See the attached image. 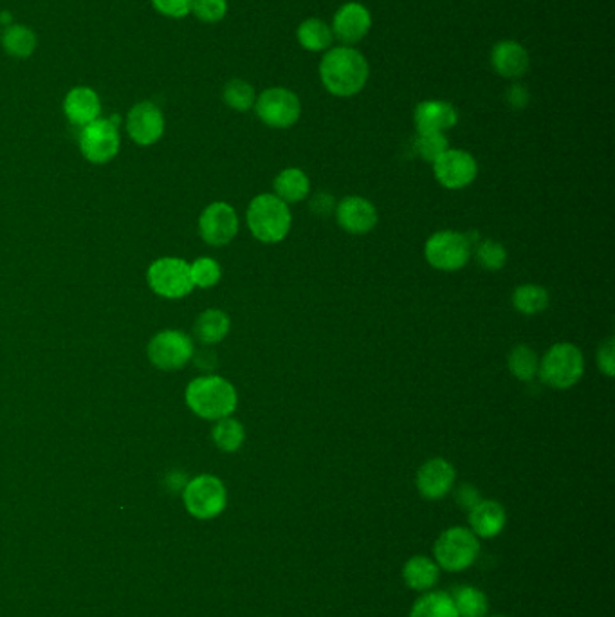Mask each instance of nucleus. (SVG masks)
<instances>
[{"mask_svg": "<svg viewBox=\"0 0 615 617\" xmlns=\"http://www.w3.org/2000/svg\"><path fill=\"white\" fill-rule=\"evenodd\" d=\"M368 74L367 58L349 46L332 49L320 64L323 87L340 98L361 93L367 85Z\"/></svg>", "mask_w": 615, "mask_h": 617, "instance_id": "1", "label": "nucleus"}, {"mask_svg": "<svg viewBox=\"0 0 615 617\" xmlns=\"http://www.w3.org/2000/svg\"><path fill=\"white\" fill-rule=\"evenodd\" d=\"M186 405L193 414L208 421L230 417L239 405L237 390L228 379L221 376H204L193 379L186 388Z\"/></svg>", "mask_w": 615, "mask_h": 617, "instance_id": "2", "label": "nucleus"}, {"mask_svg": "<svg viewBox=\"0 0 615 617\" xmlns=\"http://www.w3.org/2000/svg\"><path fill=\"white\" fill-rule=\"evenodd\" d=\"M246 221L255 239L264 244H278L289 235L293 215L289 204L275 194H260L249 203Z\"/></svg>", "mask_w": 615, "mask_h": 617, "instance_id": "3", "label": "nucleus"}, {"mask_svg": "<svg viewBox=\"0 0 615 617\" xmlns=\"http://www.w3.org/2000/svg\"><path fill=\"white\" fill-rule=\"evenodd\" d=\"M585 374V356L574 343H556L543 354L538 378L554 390H567L578 385Z\"/></svg>", "mask_w": 615, "mask_h": 617, "instance_id": "4", "label": "nucleus"}, {"mask_svg": "<svg viewBox=\"0 0 615 617\" xmlns=\"http://www.w3.org/2000/svg\"><path fill=\"white\" fill-rule=\"evenodd\" d=\"M480 556V538L469 527L455 525L439 535L433 545V560L446 572H464Z\"/></svg>", "mask_w": 615, "mask_h": 617, "instance_id": "5", "label": "nucleus"}, {"mask_svg": "<svg viewBox=\"0 0 615 617\" xmlns=\"http://www.w3.org/2000/svg\"><path fill=\"white\" fill-rule=\"evenodd\" d=\"M473 255V242L460 231L442 230L433 233L424 244V258L437 271L453 273L468 266Z\"/></svg>", "mask_w": 615, "mask_h": 617, "instance_id": "6", "label": "nucleus"}, {"mask_svg": "<svg viewBox=\"0 0 615 617\" xmlns=\"http://www.w3.org/2000/svg\"><path fill=\"white\" fill-rule=\"evenodd\" d=\"M184 506L199 520H212L221 515L228 504V491L221 479L199 475L184 486Z\"/></svg>", "mask_w": 615, "mask_h": 617, "instance_id": "7", "label": "nucleus"}, {"mask_svg": "<svg viewBox=\"0 0 615 617\" xmlns=\"http://www.w3.org/2000/svg\"><path fill=\"white\" fill-rule=\"evenodd\" d=\"M255 109L258 118L271 129H289L302 116L300 98L284 87H273L260 94Z\"/></svg>", "mask_w": 615, "mask_h": 617, "instance_id": "8", "label": "nucleus"}, {"mask_svg": "<svg viewBox=\"0 0 615 617\" xmlns=\"http://www.w3.org/2000/svg\"><path fill=\"white\" fill-rule=\"evenodd\" d=\"M148 284L157 295L165 298H183L193 289L190 264L183 258H159L148 268Z\"/></svg>", "mask_w": 615, "mask_h": 617, "instance_id": "9", "label": "nucleus"}, {"mask_svg": "<svg viewBox=\"0 0 615 617\" xmlns=\"http://www.w3.org/2000/svg\"><path fill=\"white\" fill-rule=\"evenodd\" d=\"M433 175L446 190L468 188L478 175L477 159L466 150L448 148L435 163Z\"/></svg>", "mask_w": 615, "mask_h": 617, "instance_id": "10", "label": "nucleus"}, {"mask_svg": "<svg viewBox=\"0 0 615 617\" xmlns=\"http://www.w3.org/2000/svg\"><path fill=\"white\" fill-rule=\"evenodd\" d=\"M80 150L94 165L109 163L120 150V132L111 120H96L85 125L80 134Z\"/></svg>", "mask_w": 615, "mask_h": 617, "instance_id": "11", "label": "nucleus"}, {"mask_svg": "<svg viewBox=\"0 0 615 617\" xmlns=\"http://www.w3.org/2000/svg\"><path fill=\"white\" fill-rule=\"evenodd\" d=\"M192 356V340L181 331L159 332L148 343V358L157 369H183Z\"/></svg>", "mask_w": 615, "mask_h": 617, "instance_id": "12", "label": "nucleus"}, {"mask_svg": "<svg viewBox=\"0 0 615 617\" xmlns=\"http://www.w3.org/2000/svg\"><path fill=\"white\" fill-rule=\"evenodd\" d=\"M239 215L228 203H212L199 217V233L210 246H226L239 233Z\"/></svg>", "mask_w": 615, "mask_h": 617, "instance_id": "13", "label": "nucleus"}, {"mask_svg": "<svg viewBox=\"0 0 615 617\" xmlns=\"http://www.w3.org/2000/svg\"><path fill=\"white\" fill-rule=\"evenodd\" d=\"M336 222L341 230L347 231L349 235L361 237L374 230L379 221V213L374 203H370L365 197L359 195H349L343 197L340 203L336 204Z\"/></svg>", "mask_w": 615, "mask_h": 617, "instance_id": "14", "label": "nucleus"}, {"mask_svg": "<svg viewBox=\"0 0 615 617\" xmlns=\"http://www.w3.org/2000/svg\"><path fill=\"white\" fill-rule=\"evenodd\" d=\"M457 482V470L450 461L435 457L424 462L417 471L415 486L426 500H441L450 495Z\"/></svg>", "mask_w": 615, "mask_h": 617, "instance_id": "15", "label": "nucleus"}, {"mask_svg": "<svg viewBox=\"0 0 615 617\" xmlns=\"http://www.w3.org/2000/svg\"><path fill=\"white\" fill-rule=\"evenodd\" d=\"M127 132L141 147L157 143L165 132V118L161 109L152 102H141L130 109Z\"/></svg>", "mask_w": 615, "mask_h": 617, "instance_id": "16", "label": "nucleus"}, {"mask_svg": "<svg viewBox=\"0 0 615 617\" xmlns=\"http://www.w3.org/2000/svg\"><path fill=\"white\" fill-rule=\"evenodd\" d=\"M372 26V17L365 6L358 2H349L334 15L332 33L345 46H354L367 37Z\"/></svg>", "mask_w": 615, "mask_h": 617, "instance_id": "17", "label": "nucleus"}, {"mask_svg": "<svg viewBox=\"0 0 615 617\" xmlns=\"http://www.w3.org/2000/svg\"><path fill=\"white\" fill-rule=\"evenodd\" d=\"M469 529L477 538L491 540L502 535L507 524L505 507L496 500H480L477 506L468 511Z\"/></svg>", "mask_w": 615, "mask_h": 617, "instance_id": "18", "label": "nucleus"}, {"mask_svg": "<svg viewBox=\"0 0 615 617\" xmlns=\"http://www.w3.org/2000/svg\"><path fill=\"white\" fill-rule=\"evenodd\" d=\"M415 127L417 132H441L453 129L459 121V112L448 102L426 100L415 107Z\"/></svg>", "mask_w": 615, "mask_h": 617, "instance_id": "19", "label": "nucleus"}, {"mask_svg": "<svg viewBox=\"0 0 615 617\" xmlns=\"http://www.w3.org/2000/svg\"><path fill=\"white\" fill-rule=\"evenodd\" d=\"M64 112L73 125L85 127L100 116V96L89 87H74L73 91H69L65 96Z\"/></svg>", "mask_w": 615, "mask_h": 617, "instance_id": "20", "label": "nucleus"}, {"mask_svg": "<svg viewBox=\"0 0 615 617\" xmlns=\"http://www.w3.org/2000/svg\"><path fill=\"white\" fill-rule=\"evenodd\" d=\"M439 578H441V567L430 556L417 554L404 563V585L419 594L435 589Z\"/></svg>", "mask_w": 615, "mask_h": 617, "instance_id": "21", "label": "nucleus"}, {"mask_svg": "<svg viewBox=\"0 0 615 617\" xmlns=\"http://www.w3.org/2000/svg\"><path fill=\"white\" fill-rule=\"evenodd\" d=\"M491 64L496 73L504 78H518L529 69V53L524 46L513 40H504L493 47Z\"/></svg>", "mask_w": 615, "mask_h": 617, "instance_id": "22", "label": "nucleus"}, {"mask_svg": "<svg viewBox=\"0 0 615 617\" xmlns=\"http://www.w3.org/2000/svg\"><path fill=\"white\" fill-rule=\"evenodd\" d=\"M275 195L285 204L302 203L311 195V179L300 168H284L276 175Z\"/></svg>", "mask_w": 615, "mask_h": 617, "instance_id": "23", "label": "nucleus"}, {"mask_svg": "<svg viewBox=\"0 0 615 617\" xmlns=\"http://www.w3.org/2000/svg\"><path fill=\"white\" fill-rule=\"evenodd\" d=\"M230 327L231 320L228 314L221 309H208L195 322V336L206 345H215L228 336Z\"/></svg>", "mask_w": 615, "mask_h": 617, "instance_id": "24", "label": "nucleus"}, {"mask_svg": "<svg viewBox=\"0 0 615 617\" xmlns=\"http://www.w3.org/2000/svg\"><path fill=\"white\" fill-rule=\"evenodd\" d=\"M410 617H459L450 592L430 590L417 599L410 610Z\"/></svg>", "mask_w": 615, "mask_h": 617, "instance_id": "25", "label": "nucleus"}, {"mask_svg": "<svg viewBox=\"0 0 615 617\" xmlns=\"http://www.w3.org/2000/svg\"><path fill=\"white\" fill-rule=\"evenodd\" d=\"M453 605L457 608L459 617H486L489 610V599L486 592L473 585H459L450 592Z\"/></svg>", "mask_w": 615, "mask_h": 617, "instance_id": "26", "label": "nucleus"}, {"mask_svg": "<svg viewBox=\"0 0 615 617\" xmlns=\"http://www.w3.org/2000/svg\"><path fill=\"white\" fill-rule=\"evenodd\" d=\"M2 47L13 58H29L37 49V35L24 24H13L2 33Z\"/></svg>", "mask_w": 615, "mask_h": 617, "instance_id": "27", "label": "nucleus"}, {"mask_svg": "<svg viewBox=\"0 0 615 617\" xmlns=\"http://www.w3.org/2000/svg\"><path fill=\"white\" fill-rule=\"evenodd\" d=\"M212 439L215 446L226 453L239 452L246 441V430L237 419L224 417L213 426Z\"/></svg>", "mask_w": 615, "mask_h": 617, "instance_id": "28", "label": "nucleus"}, {"mask_svg": "<svg viewBox=\"0 0 615 617\" xmlns=\"http://www.w3.org/2000/svg\"><path fill=\"white\" fill-rule=\"evenodd\" d=\"M507 367H509V372L516 379L529 383V381H533L538 376L540 358H538L536 350L531 349L529 345H516L509 352Z\"/></svg>", "mask_w": 615, "mask_h": 617, "instance_id": "29", "label": "nucleus"}, {"mask_svg": "<svg viewBox=\"0 0 615 617\" xmlns=\"http://www.w3.org/2000/svg\"><path fill=\"white\" fill-rule=\"evenodd\" d=\"M513 305L518 313L525 316L543 313L549 307V291L536 284L518 286L513 293Z\"/></svg>", "mask_w": 615, "mask_h": 617, "instance_id": "30", "label": "nucleus"}, {"mask_svg": "<svg viewBox=\"0 0 615 617\" xmlns=\"http://www.w3.org/2000/svg\"><path fill=\"white\" fill-rule=\"evenodd\" d=\"M296 35H298L300 46L307 51H323L331 47L332 38H334L332 28L320 19L305 20L300 24Z\"/></svg>", "mask_w": 615, "mask_h": 617, "instance_id": "31", "label": "nucleus"}, {"mask_svg": "<svg viewBox=\"0 0 615 617\" xmlns=\"http://www.w3.org/2000/svg\"><path fill=\"white\" fill-rule=\"evenodd\" d=\"M222 100L233 111L246 112L257 102V94L251 83L246 80H231L222 91Z\"/></svg>", "mask_w": 615, "mask_h": 617, "instance_id": "32", "label": "nucleus"}, {"mask_svg": "<svg viewBox=\"0 0 615 617\" xmlns=\"http://www.w3.org/2000/svg\"><path fill=\"white\" fill-rule=\"evenodd\" d=\"M473 253L477 258L478 266L487 271H500L504 269L505 262H507V251L496 240H480L477 246H473Z\"/></svg>", "mask_w": 615, "mask_h": 617, "instance_id": "33", "label": "nucleus"}, {"mask_svg": "<svg viewBox=\"0 0 615 617\" xmlns=\"http://www.w3.org/2000/svg\"><path fill=\"white\" fill-rule=\"evenodd\" d=\"M415 152L426 163H435L450 148L448 138L441 132H417Z\"/></svg>", "mask_w": 615, "mask_h": 617, "instance_id": "34", "label": "nucleus"}, {"mask_svg": "<svg viewBox=\"0 0 615 617\" xmlns=\"http://www.w3.org/2000/svg\"><path fill=\"white\" fill-rule=\"evenodd\" d=\"M221 266L217 260L210 257L197 258L190 266V277H192L193 287H208L217 286L221 280Z\"/></svg>", "mask_w": 615, "mask_h": 617, "instance_id": "35", "label": "nucleus"}, {"mask_svg": "<svg viewBox=\"0 0 615 617\" xmlns=\"http://www.w3.org/2000/svg\"><path fill=\"white\" fill-rule=\"evenodd\" d=\"M192 13L202 22L215 24L226 17L228 2L226 0H192Z\"/></svg>", "mask_w": 615, "mask_h": 617, "instance_id": "36", "label": "nucleus"}, {"mask_svg": "<svg viewBox=\"0 0 615 617\" xmlns=\"http://www.w3.org/2000/svg\"><path fill=\"white\" fill-rule=\"evenodd\" d=\"M152 4L168 19H184L192 13V0H152Z\"/></svg>", "mask_w": 615, "mask_h": 617, "instance_id": "37", "label": "nucleus"}, {"mask_svg": "<svg viewBox=\"0 0 615 617\" xmlns=\"http://www.w3.org/2000/svg\"><path fill=\"white\" fill-rule=\"evenodd\" d=\"M597 367L605 374L606 378L615 376V345L614 338H606L597 349Z\"/></svg>", "mask_w": 615, "mask_h": 617, "instance_id": "38", "label": "nucleus"}, {"mask_svg": "<svg viewBox=\"0 0 615 617\" xmlns=\"http://www.w3.org/2000/svg\"><path fill=\"white\" fill-rule=\"evenodd\" d=\"M455 500L464 511H471L482 500V495L475 486L471 484H462L455 491Z\"/></svg>", "mask_w": 615, "mask_h": 617, "instance_id": "39", "label": "nucleus"}, {"mask_svg": "<svg viewBox=\"0 0 615 617\" xmlns=\"http://www.w3.org/2000/svg\"><path fill=\"white\" fill-rule=\"evenodd\" d=\"M334 210H336V203L331 195L323 194V192L314 195L311 201V212L316 215H329V213H334Z\"/></svg>", "mask_w": 615, "mask_h": 617, "instance_id": "40", "label": "nucleus"}, {"mask_svg": "<svg viewBox=\"0 0 615 617\" xmlns=\"http://www.w3.org/2000/svg\"><path fill=\"white\" fill-rule=\"evenodd\" d=\"M507 100L509 103L516 107V109H522L527 100H529V94L525 91L524 87H520V85H515V87H511L509 89V93H507Z\"/></svg>", "mask_w": 615, "mask_h": 617, "instance_id": "41", "label": "nucleus"}, {"mask_svg": "<svg viewBox=\"0 0 615 617\" xmlns=\"http://www.w3.org/2000/svg\"><path fill=\"white\" fill-rule=\"evenodd\" d=\"M491 617H507V616H491Z\"/></svg>", "mask_w": 615, "mask_h": 617, "instance_id": "42", "label": "nucleus"}]
</instances>
